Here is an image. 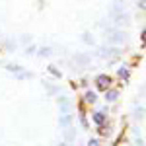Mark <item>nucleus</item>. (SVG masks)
I'll return each instance as SVG.
<instances>
[{
  "label": "nucleus",
  "mask_w": 146,
  "mask_h": 146,
  "mask_svg": "<svg viewBox=\"0 0 146 146\" xmlns=\"http://www.w3.org/2000/svg\"><path fill=\"white\" fill-rule=\"evenodd\" d=\"M125 37L127 35L123 31H119V29H107V33H105L107 43H111V45H121V43H125Z\"/></svg>",
  "instance_id": "obj_1"
},
{
  "label": "nucleus",
  "mask_w": 146,
  "mask_h": 146,
  "mask_svg": "<svg viewBox=\"0 0 146 146\" xmlns=\"http://www.w3.org/2000/svg\"><path fill=\"white\" fill-rule=\"evenodd\" d=\"M96 84H98V88H100V90H105V92H107L109 84H111V78H109V76H105V74H101V76H98V78H96Z\"/></svg>",
  "instance_id": "obj_2"
},
{
  "label": "nucleus",
  "mask_w": 146,
  "mask_h": 146,
  "mask_svg": "<svg viewBox=\"0 0 146 146\" xmlns=\"http://www.w3.org/2000/svg\"><path fill=\"white\" fill-rule=\"evenodd\" d=\"M101 56H105V58H115V56H119V49L117 47H103V49H100Z\"/></svg>",
  "instance_id": "obj_3"
},
{
  "label": "nucleus",
  "mask_w": 146,
  "mask_h": 146,
  "mask_svg": "<svg viewBox=\"0 0 146 146\" xmlns=\"http://www.w3.org/2000/svg\"><path fill=\"white\" fill-rule=\"evenodd\" d=\"M74 62H78V64H88L90 58H88L86 55H76V56H74Z\"/></svg>",
  "instance_id": "obj_4"
},
{
  "label": "nucleus",
  "mask_w": 146,
  "mask_h": 146,
  "mask_svg": "<svg viewBox=\"0 0 146 146\" xmlns=\"http://www.w3.org/2000/svg\"><path fill=\"white\" fill-rule=\"evenodd\" d=\"M117 96H119V94H117L115 90L105 92V100H107V101H115V100H117Z\"/></svg>",
  "instance_id": "obj_5"
},
{
  "label": "nucleus",
  "mask_w": 146,
  "mask_h": 146,
  "mask_svg": "<svg viewBox=\"0 0 146 146\" xmlns=\"http://www.w3.org/2000/svg\"><path fill=\"white\" fill-rule=\"evenodd\" d=\"M94 121L98 125H103L105 123V115H103V113H96V115H94Z\"/></svg>",
  "instance_id": "obj_6"
},
{
  "label": "nucleus",
  "mask_w": 146,
  "mask_h": 146,
  "mask_svg": "<svg viewBox=\"0 0 146 146\" xmlns=\"http://www.w3.org/2000/svg\"><path fill=\"white\" fill-rule=\"evenodd\" d=\"M58 103H60L62 111L66 113V111H68V107H70V103H68V100H66V98H60V100H58Z\"/></svg>",
  "instance_id": "obj_7"
},
{
  "label": "nucleus",
  "mask_w": 146,
  "mask_h": 146,
  "mask_svg": "<svg viewBox=\"0 0 146 146\" xmlns=\"http://www.w3.org/2000/svg\"><path fill=\"white\" fill-rule=\"evenodd\" d=\"M37 55H39V56H49V55H51V49H49V47H43V49H39Z\"/></svg>",
  "instance_id": "obj_8"
},
{
  "label": "nucleus",
  "mask_w": 146,
  "mask_h": 146,
  "mask_svg": "<svg viewBox=\"0 0 146 146\" xmlns=\"http://www.w3.org/2000/svg\"><path fill=\"white\" fill-rule=\"evenodd\" d=\"M96 100H98V98H96L94 92H88V94H86V101H88V103H94Z\"/></svg>",
  "instance_id": "obj_9"
},
{
  "label": "nucleus",
  "mask_w": 146,
  "mask_h": 146,
  "mask_svg": "<svg viewBox=\"0 0 146 146\" xmlns=\"http://www.w3.org/2000/svg\"><path fill=\"white\" fill-rule=\"evenodd\" d=\"M49 72H51L53 76H56V78H60V72H58V70H56L55 66H49Z\"/></svg>",
  "instance_id": "obj_10"
},
{
  "label": "nucleus",
  "mask_w": 146,
  "mask_h": 146,
  "mask_svg": "<svg viewBox=\"0 0 146 146\" xmlns=\"http://www.w3.org/2000/svg\"><path fill=\"white\" fill-rule=\"evenodd\" d=\"M119 76H121V78H129V72H127L125 68H119Z\"/></svg>",
  "instance_id": "obj_11"
},
{
  "label": "nucleus",
  "mask_w": 146,
  "mask_h": 146,
  "mask_svg": "<svg viewBox=\"0 0 146 146\" xmlns=\"http://www.w3.org/2000/svg\"><path fill=\"white\" fill-rule=\"evenodd\" d=\"M70 123V115H64L62 119H60V125H68Z\"/></svg>",
  "instance_id": "obj_12"
},
{
  "label": "nucleus",
  "mask_w": 146,
  "mask_h": 146,
  "mask_svg": "<svg viewBox=\"0 0 146 146\" xmlns=\"http://www.w3.org/2000/svg\"><path fill=\"white\" fill-rule=\"evenodd\" d=\"M84 43H94V39L90 37V33H84Z\"/></svg>",
  "instance_id": "obj_13"
},
{
  "label": "nucleus",
  "mask_w": 146,
  "mask_h": 146,
  "mask_svg": "<svg viewBox=\"0 0 146 146\" xmlns=\"http://www.w3.org/2000/svg\"><path fill=\"white\" fill-rule=\"evenodd\" d=\"M74 138V133L72 131H66V140H72Z\"/></svg>",
  "instance_id": "obj_14"
},
{
  "label": "nucleus",
  "mask_w": 146,
  "mask_h": 146,
  "mask_svg": "<svg viewBox=\"0 0 146 146\" xmlns=\"http://www.w3.org/2000/svg\"><path fill=\"white\" fill-rule=\"evenodd\" d=\"M100 133H101V135H107V133H109V129H105V127H100Z\"/></svg>",
  "instance_id": "obj_15"
},
{
  "label": "nucleus",
  "mask_w": 146,
  "mask_h": 146,
  "mask_svg": "<svg viewBox=\"0 0 146 146\" xmlns=\"http://www.w3.org/2000/svg\"><path fill=\"white\" fill-rule=\"evenodd\" d=\"M88 146H100V142H98V140H90V142H88Z\"/></svg>",
  "instance_id": "obj_16"
},
{
  "label": "nucleus",
  "mask_w": 146,
  "mask_h": 146,
  "mask_svg": "<svg viewBox=\"0 0 146 146\" xmlns=\"http://www.w3.org/2000/svg\"><path fill=\"white\" fill-rule=\"evenodd\" d=\"M58 146H70V144H68V142H60Z\"/></svg>",
  "instance_id": "obj_17"
},
{
  "label": "nucleus",
  "mask_w": 146,
  "mask_h": 146,
  "mask_svg": "<svg viewBox=\"0 0 146 146\" xmlns=\"http://www.w3.org/2000/svg\"><path fill=\"white\" fill-rule=\"evenodd\" d=\"M117 146H129V144H127V142H119Z\"/></svg>",
  "instance_id": "obj_18"
}]
</instances>
